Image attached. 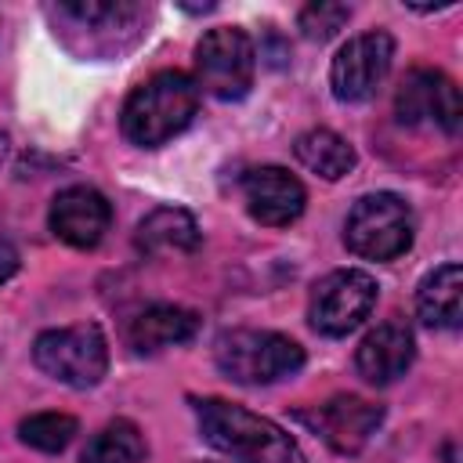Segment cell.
Instances as JSON below:
<instances>
[{
	"mask_svg": "<svg viewBox=\"0 0 463 463\" xmlns=\"http://www.w3.org/2000/svg\"><path fill=\"white\" fill-rule=\"evenodd\" d=\"M217 369L235 383H279L304 365V347L271 329H228L213 340Z\"/></svg>",
	"mask_w": 463,
	"mask_h": 463,
	"instance_id": "3957f363",
	"label": "cell"
},
{
	"mask_svg": "<svg viewBox=\"0 0 463 463\" xmlns=\"http://www.w3.org/2000/svg\"><path fill=\"white\" fill-rule=\"evenodd\" d=\"M7 152H11V137H7L4 130H0V163L7 159Z\"/></svg>",
	"mask_w": 463,
	"mask_h": 463,
	"instance_id": "7402d4cb",
	"label": "cell"
},
{
	"mask_svg": "<svg viewBox=\"0 0 463 463\" xmlns=\"http://www.w3.org/2000/svg\"><path fill=\"white\" fill-rule=\"evenodd\" d=\"M14 271H18V250H14L7 239H0V286H4Z\"/></svg>",
	"mask_w": 463,
	"mask_h": 463,
	"instance_id": "44dd1931",
	"label": "cell"
},
{
	"mask_svg": "<svg viewBox=\"0 0 463 463\" xmlns=\"http://www.w3.org/2000/svg\"><path fill=\"white\" fill-rule=\"evenodd\" d=\"M416 315L430 329H459L463 322V268L441 264L416 289Z\"/></svg>",
	"mask_w": 463,
	"mask_h": 463,
	"instance_id": "9a60e30c",
	"label": "cell"
},
{
	"mask_svg": "<svg viewBox=\"0 0 463 463\" xmlns=\"http://www.w3.org/2000/svg\"><path fill=\"white\" fill-rule=\"evenodd\" d=\"M293 156H297L311 174H318V177H326V181H340L344 174L354 170V159H358L354 148H351L336 130H326V127H315V130L300 134L297 145H293Z\"/></svg>",
	"mask_w": 463,
	"mask_h": 463,
	"instance_id": "e0dca14e",
	"label": "cell"
},
{
	"mask_svg": "<svg viewBox=\"0 0 463 463\" xmlns=\"http://www.w3.org/2000/svg\"><path fill=\"white\" fill-rule=\"evenodd\" d=\"M391 61H394V40H391V33L373 29V33L351 36L336 51L333 69H329L333 98L344 101V105L369 101L380 90V83L387 80Z\"/></svg>",
	"mask_w": 463,
	"mask_h": 463,
	"instance_id": "ba28073f",
	"label": "cell"
},
{
	"mask_svg": "<svg viewBox=\"0 0 463 463\" xmlns=\"http://www.w3.org/2000/svg\"><path fill=\"white\" fill-rule=\"evenodd\" d=\"M33 362L43 376L65 387H94L109 373V344L94 322L47 329L33 340Z\"/></svg>",
	"mask_w": 463,
	"mask_h": 463,
	"instance_id": "277c9868",
	"label": "cell"
},
{
	"mask_svg": "<svg viewBox=\"0 0 463 463\" xmlns=\"http://www.w3.org/2000/svg\"><path fill=\"white\" fill-rule=\"evenodd\" d=\"M195 109H199L195 80L188 72L166 69V72H156L152 80H145L141 87H134V94L123 105L119 127H123L127 141H134L141 148H159L192 123Z\"/></svg>",
	"mask_w": 463,
	"mask_h": 463,
	"instance_id": "7a4b0ae2",
	"label": "cell"
},
{
	"mask_svg": "<svg viewBox=\"0 0 463 463\" xmlns=\"http://www.w3.org/2000/svg\"><path fill=\"white\" fill-rule=\"evenodd\" d=\"M199 434L217 452L235 463H304L300 445L271 420L224 402V398H192Z\"/></svg>",
	"mask_w": 463,
	"mask_h": 463,
	"instance_id": "6da1fadb",
	"label": "cell"
},
{
	"mask_svg": "<svg viewBox=\"0 0 463 463\" xmlns=\"http://www.w3.org/2000/svg\"><path fill=\"white\" fill-rule=\"evenodd\" d=\"M307 427L340 456H354L369 445L376 427L383 423V409L376 402H365L358 394H336L326 405H315L311 412H300Z\"/></svg>",
	"mask_w": 463,
	"mask_h": 463,
	"instance_id": "30bf717a",
	"label": "cell"
},
{
	"mask_svg": "<svg viewBox=\"0 0 463 463\" xmlns=\"http://www.w3.org/2000/svg\"><path fill=\"white\" fill-rule=\"evenodd\" d=\"M145 452H148V449H145L141 430H137L130 420H112L109 427H101V430L87 441L80 463H141Z\"/></svg>",
	"mask_w": 463,
	"mask_h": 463,
	"instance_id": "ac0fdd59",
	"label": "cell"
},
{
	"mask_svg": "<svg viewBox=\"0 0 463 463\" xmlns=\"http://www.w3.org/2000/svg\"><path fill=\"white\" fill-rule=\"evenodd\" d=\"M347 18H351V7H347V4L315 0V4H307V7L300 11L297 25H300V33H304L307 40H318V43H326L329 36H336V33L347 25Z\"/></svg>",
	"mask_w": 463,
	"mask_h": 463,
	"instance_id": "ffe728a7",
	"label": "cell"
},
{
	"mask_svg": "<svg viewBox=\"0 0 463 463\" xmlns=\"http://www.w3.org/2000/svg\"><path fill=\"white\" fill-rule=\"evenodd\" d=\"M380 286L369 271L362 268H340L322 275L311 286V300H307V318L315 326V333L322 336H347L351 329H358L369 311L376 307Z\"/></svg>",
	"mask_w": 463,
	"mask_h": 463,
	"instance_id": "52a82bcc",
	"label": "cell"
},
{
	"mask_svg": "<svg viewBox=\"0 0 463 463\" xmlns=\"http://www.w3.org/2000/svg\"><path fill=\"white\" fill-rule=\"evenodd\" d=\"M80 423L69 412H33L18 423V438L40 452H61L76 438Z\"/></svg>",
	"mask_w": 463,
	"mask_h": 463,
	"instance_id": "d6986e66",
	"label": "cell"
},
{
	"mask_svg": "<svg viewBox=\"0 0 463 463\" xmlns=\"http://www.w3.org/2000/svg\"><path fill=\"white\" fill-rule=\"evenodd\" d=\"M47 221H51V232L65 246H72V250H94L105 239L109 224H112V206H109V199L98 188L72 184V188H65V192L54 195Z\"/></svg>",
	"mask_w": 463,
	"mask_h": 463,
	"instance_id": "8fae6325",
	"label": "cell"
},
{
	"mask_svg": "<svg viewBox=\"0 0 463 463\" xmlns=\"http://www.w3.org/2000/svg\"><path fill=\"white\" fill-rule=\"evenodd\" d=\"M199 333V315L177 304H152L145 311H137L127 326V340L134 351L152 354L174 344H188Z\"/></svg>",
	"mask_w": 463,
	"mask_h": 463,
	"instance_id": "5bb4252c",
	"label": "cell"
},
{
	"mask_svg": "<svg viewBox=\"0 0 463 463\" xmlns=\"http://www.w3.org/2000/svg\"><path fill=\"white\" fill-rule=\"evenodd\" d=\"M257 72L253 40L235 25L210 29L195 47V87L221 101H239L250 94Z\"/></svg>",
	"mask_w": 463,
	"mask_h": 463,
	"instance_id": "8992f818",
	"label": "cell"
},
{
	"mask_svg": "<svg viewBox=\"0 0 463 463\" xmlns=\"http://www.w3.org/2000/svg\"><path fill=\"white\" fill-rule=\"evenodd\" d=\"M394 116L405 127H434V130L456 137L463 127L459 87L438 69H412V72H405V80L394 94Z\"/></svg>",
	"mask_w": 463,
	"mask_h": 463,
	"instance_id": "9c48e42d",
	"label": "cell"
},
{
	"mask_svg": "<svg viewBox=\"0 0 463 463\" xmlns=\"http://www.w3.org/2000/svg\"><path fill=\"white\" fill-rule=\"evenodd\" d=\"M242 199H246V210L253 221H260L268 228H286L304 213L307 192L282 166H253L242 177Z\"/></svg>",
	"mask_w": 463,
	"mask_h": 463,
	"instance_id": "7c38bea8",
	"label": "cell"
},
{
	"mask_svg": "<svg viewBox=\"0 0 463 463\" xmlns=\"http://www.w3.org/2000/svg\"><path fill=\"white\" fill-rule=\"evenodd\" d=\"M199 239L203 235H199L195 217L188 210H181V206L152 210L137 224V235H134L137 250H145V253H188V250L199 246Z\"/></svg>",
	"mask_w": 463,
	"mask_h": 463,
	"instance_id": "2e32d148",
	"label": "cell"
},
{
	"mask_svg": "<svg viewBox=\"0 0 463 463\" xmlns=\"http://www.w3.org/2000/svg\"><path fill=\"white\" fill-rule=\"evenodd\" d=\"M412 210L394 192L362 195L344 224V242L362 260H394L412 246Z\"/></svg>",
	"mask_w": 463,
	"mask_h": 463,
	"instance_id": "5b68a950",
	"label": "cell"
},
{
	"mask_svg": "<svg viewBox=\"0 0 463 463\" xmlns=\"http://www.w3.org/2000/svg\"><path fill=\"white\" fill-rule=\"evenodd\" d=\"M412 358H416L412 329L405 322H398V318L380 322L373 333H365V340L354 351L358 376L365 383H373V387H387L398 376H405V369L412 365Z\"/></svg>",
	"mask_w": 463,
	"mask_h": 463,
	"instance_id": "4fadbf2b",
	"label": "cell"
}]
</instances>
